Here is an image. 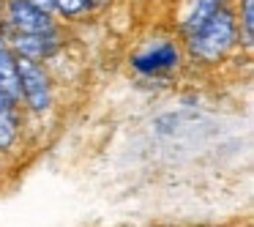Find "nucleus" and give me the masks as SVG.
Returning a JSON list of instances; mask_svg holds the SVG:
<instances>
[{
	"label": "nucleus",
	"instance_id": "obj_1",
	"mask_svg": "<svg viewBox=\"0 0 254 227\" xmlns=\"http://www.w3.org/2000/svg\"><path fill=\"white\" fill-rule=\"evenodd\" d=\"M183 44H186V52L191 61L202 63V66H219L241 47L235 8L230 3H221L191 36L183 39Z\"/></svg>",
	"mask_w": 254,
	"mask_h": 227
},
{
	"label": "nucleus",
	"instance_id": "obj_2",
	"mask_svg": "<svg viewBox=\"0 0 254 227\" xmlns=\"http://www.w3.org/2000/svg\"><path fill=\"white\" fill-rule=\"evenodd\" d=\"M17 77H19V104H25V110H30L33 115L50 112L52 101H55V88H52V77L44 63L17 58Z\"/></svg>",
	"mask_w": 254,
	"mask_h": 227
},
{
	"label": "nucleus",
	"instance_id": "obj_3",
	"mask_svg": "<svg viewBox=\"0 0 254 227\" xmlns=\"http://www.w3.org/2000/svg\"><path fill=\"white\" fill-rule=\"evenodd\" d=\"M0 36L8 44V50L17 58H28V61H52L58 52L66 47V33L63 25L52 33H14V30L0 28Z\"/></svg>",
	"mask_w": 254,
	"mask_h": 227
},
{
	"label": "nucleus",
	"instance_id": "obj_4",
	"mask_svg": "<svg viewBox=\"0 0 254 227\" xmlns=\"http://www.w3.org/2000/svg\"><path fill=\"white\" fill-rule=\"evenodd\" d=\"M183 66V50L172 39H159L131 55V69L142 77H167Z\"/></svg>",
	"mask_w": 254,
	"mask_h": 227
},
{
	"label": "nucleus",
	"instance_id": "obj_5",
	"mask_svg": "<svg viewBox=\"0 0 254 227\" xmlns=\"http://www.w3.org/2000/svg\"><path fill=\"white\" fill-rule=\"evenodd\" d=\"M0 28L14 33H52L61 28L55 14L33 6L30 0H6V14Z\"/></svg>",
	"mask_w": 254,
	"mask_h": 227
},
{
	"label": "nucleus",
	"instance_id": "obj_6",
	"mask_svg": "<svg viewBox=\"0 0 254 227\" xmlns=\"http://www.w3.org/2000/svg\"><path fill=\"white\" fill-rule=\"evenodd\" d=\"M19 129H22L19 101L8 96L6 90H0V153H8L17 145Z\"/></svg>",
	"mask_w": 254,
	"mask_h": 227
},
{
	"label": "nucleus",
	"instance_id": "obj_7",
	"mask_svg": "<svg viewBox=\"0 0 254 227\" xmlns=\"http://www.w3.org/2000/svg\"><path fill=\"white\" fill-rule=\"evenodd\" d=\"M221 3H224V0H189V8H186V14H183V19H181V36L183 39L191 36L194 30L221 6Z\"/></svg>",
	"mask_w": 254,
	"mask_h": 227
},
{
	"label": "nucleus",
	"instance_id": "obj_8",
	"mask_svg": "<svg viewBox=\"0 0 254 227\" xmlns=\"http://www.w3.org/2000/svg\"><path fill=\"white\" fill-rule=\"evenodd\" d=\"M0 90L19 101V77H17V55L8 50V44L0 36Z\"/></svg>",
	"mask_w": 254,
	"mask_h": 227
},
{
	"label": "nucleus",
	"instance_id": "obj_9",
	"mask_svg": "<svg viewBox=\"0 0 254 227\" xmlns=\"http://www.w3.org/2000/svg\"><path fill=\"white\" fill-rule=\"evenodd\" d=\"M235 17H238V30H241V44L246 50H252L254 47V0H238Z\"/></svg>",
	"mask_w": 254,
	"mask_h": 227
},
{
	"label": "nucleus",
	"instance_id": "obj_10",
	"mask_svg": "<svg viewBox=\"0 0 254 227\" xmlns=\"http://www.w3.org/2000/svg\"><path fill=\"white\" fill-rule=\"evenodd\" d=\"M93 11L88 0H52V14L63 22H77Z\"/></svg>",
	"mask_w": 254,
	"mask_h": 227
},
{
	"label": "nucleus",
	"instance_id": "obj_11",
	"mask_svg": "<svg viewBox=\"0 0 254 227\" xmlns=\"http://www.w3.org/2000/svg\"><path fill=\"white\" fill-rule=\"evenodd\" d=\"M33 6H39V8H44V11H50L52 14V0H30Z\"/></svg>",
	"mask_w": 254,
	"mask_h": 227
},
{
	"label": "nucleus",
	"instance_id": "obj_12",
	"mask_svg": "<svg viewBox=\"0 0 254 227\" xmlns=\"http://www.w3.org/2000/svg\"><path fill=\"white\" fill-rule=\"evenodd\" d=\"M88 3H90V8L96 11V8H107V6L112 3V0H88Z\"/></svg>",
	"mask_w": 254,
	"mask_h": 227
},
{
	"label": "nucleus",
	"instance_id": "obj_13",
	"mask_svg": "<svg viewBox=\"0 0 254 227\" xmlns=\"http://www.w3.org/2000/svg\"><path fill=\"white\" fill-rule=\"evenodd\" d=\"M3 14H6V0H0V25H3Z\"/></svg>",
	"mask_w": 254,
	"mask_h": 227
},
{
	"label": "nucleus",
	"instance_id": "obj_14",
	"mask_svg": "<svg viewBox=\"0 0 254 227\" xmlns=\"http://www.w3.org/2000/svg\"><path fill=\"white\" fill-rule=\"evenodd\" d=\"M224 3H230V0H224Z\"/></svg>",
	"mask_w": 254,
	"mask_h": 227
}]
</instances>
